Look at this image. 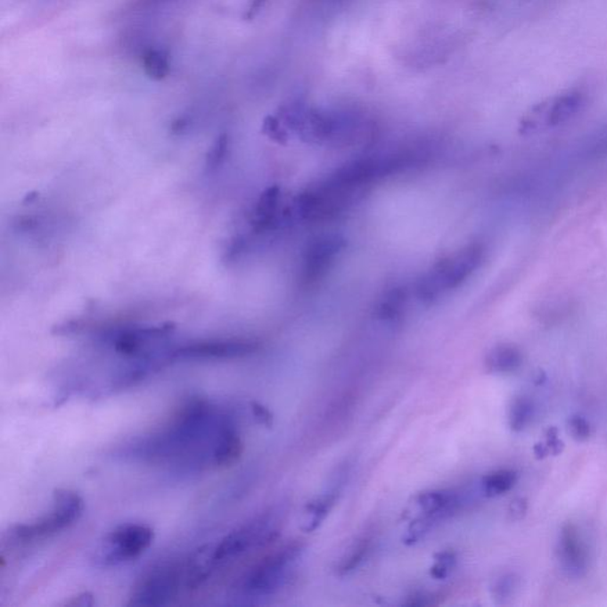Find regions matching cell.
<instances>
[{
    "label": "cell",
    "instance_id": "ffe728a7",
    "mask_svg": "<svg viewBox=\"0 0 607 607\" xmlns=\"http://www.w3.org/2000/svg\"><path fill=\"white\" fill-rule=\"evenodd\" d=\"M519 587V578L515 574H504L495 580L492 585V597L497 603H505L515 595Z\"/></svg>",
    "mask_w": 607,
    "mask_h": 607
},
{
    "label": "cell",
    "instance_id": "7402d4cb",
    "mask_svg": "<svg viewBox=\"0 0 607 607\" xmlns=\"http://www.w3.org/2000/svg\"><path fill=\"white\" fill-rule=\"evenodd\" d=\"M455 562H457V556H455L454 552L445 551L438 553L436 562L431 567V576L437 580L445 579L451 570H454Z\"/></svg>",
    "mask_w": 607,
    "mask_h": 607
},
{
    "label": "cell",
    "instance_id": "ac0fdd59",
    "mask_svg": "<svg viewBox=\"0 0 607 607\" xmlns=\"http://www.w3.org/2000/svg\"><path fill=\"white\" fill-rule=\"evenodd\" d=\"M369 552L370 540H368V538H364V540L358 541V544L351 549L349 554L340 562L337 572H339L340 576H346V574L354 572V570H357L361 563L365 562Z\"/></svg>",
    "mask_w": 607,
    "mask_h": 607
},
{
    "label": "cell",
    "instance_id": "d4e9b609",
    "mask_svg": "<svg viewBox=\"0 0 607 607\" xmlns=\"http://www.w3.org/2000/svg\"><path fill=\"white\" fill-rule=\"evenodd\" d=\"M528 512V502L526 498L517 497L510 502L508 508V517L510 521L517 522L523 520Z\"/></svg>",
    "mask_w": 607,
    "mask_h": 607
},
{
    "label": "cell",
    "instance_id": "2e32d148",
    "mask_svg": "<svg viewBox=\"0 0 607 607\" xmlns=\"http://www.w3.org/2000/svg\"><path fill=\"white\" fill-rule=\"evenodd\" d=\"M143 68L147 77L160 81L170 74V63L168 56L160 50H147L143 56Z\"/></svg>",
    "mask_w": 607,
    "mask_h": 607
},
{
    "label": "cell",
    "instance_id": "e0dca14e",
    "mask_svg": "<svg viewBox=\"0 0 607 607\" xmlns=\"http://www.w3.org/2000/svg\"><path fill=\"white\" fill-rule=\"evenodd\" d=\"M337 495L335 492H330L322 496L314 502H311L308 505V513L311 515L310 522H308V526L305 527L307 531H314L317 529L319 524L324 521L325 517L328 516L330 510H332L333 504H335Z\"/></svg>",
    "mask_w": 607,
    "mask_h": 607
},
{
    "label": "cell",
    "instance_id": "9a60e30c",
    "mask_svg": "<svg viewBox=\"0 0 607 607\" xmlns=\"http://www.w3.org/2000/svg\"><path fill=\"white\" fill-rule=\"evenodd\" d=\"M534 414L533 402L529 398L519 397L510 404L508 420L513 432H522L531 422Z\"/></svg>",
    "mask_w": 607,
    "mask_h": 607
},
{
    "label": "cell",
    "instance_id": "9c48e42d",
    "mask_svg": "<svg viewBox=\"0 0 607 607\" xmlns=\"http://www.w3.org/2000/svg\"><path fill=\"white\" fill-rule=\"evenodd\" d=\"M583 103L584 98L579 93H569V94L547 100V102L535 106L530 113L527 114L522 127L527 132L555 127V126L572 119L579 112Z\"/></svg>",
    "mask_w": 607,
    "mask_h": 607
},
{
    "label": "cell",
    "instance_id": "8fae6325",
    "mask_svg": "<svg viewBox=\"0 0 607 607\" xmlns=\"http://www.w3.org/2000/svg\"><path fill=\"white\" fill-rule=\"evenodd\" d=\"M559 560L570 577L580 578L587 572L588 553L579 530L574 524H566L559 538Z\"/></svg>",
    "mask_w": 607,
    "mask_h": 607
},
{
    "label": "cell",
    "instance_id": "3957f363",
    "mask_svg": "<svg viewBox=\"0 0 607 607\" xmlns=\"http://www.w3.org/2000/svg\"><path fill=\"white\" fill-rule=\"evenodd\" d=\"M300 542L283 545L255 563L240 579L236 592L243 599H258L275 594L285 585L289 570L303 553Z\"/></svg>",
    "mask_w": 607,
    "mask_h": 607
},
{
    "label": "cell",
    "instance_id": "4316f807",
    "mask_svg": "<svg viewBox=\"0 0 607 607\" xmlns=\"http://www.w3.org/2000/svg\"><path fill=\"white\" fill-rule=\"evenodd\" d=\"M94 605V595L89 594V592H82V594L78 595L77 597L71 598L70 602L66 603V606L71 607H89Z\"/></svg>",
    "mask_w": 607,
    "mask_h": 607
},
{
    "label": "cell",
    "instance_id": "4fadbf2b",
    "mask_svg": "<svg viewBox=\"0 0 607 607\" xmlns=\"http://www.w3.org/2000/svg\"><path fill=\"white\" fill-rule=\"evenodd\" d=\"M521 365H522L521 351L510 344H499L492 348L486 358V368L488 373H512L519 369Z\"/></svg>",
    "mask_w": 607,
    "mask_h": 607
},
{
    "label": "cell",
    "instance_id": "603a6c76",
    "mask_svg": "<svg viewBox=\"0 0 607 607\" xmlns=\"http://www.w3.org/2000/svg\"><path fill=\"white\" fill-rule=\"evenodd\" d=\"M569 430L574 440L585 441L591 436V426L587 420L580 415H573L569 420Z\"/></svg>",
    "mask_w": 607,
    "mask_h": 607
},
{
    "label": "cell",
    "instance_id": "8992f818",
    "mask_svg": "<svg viewBox=\"0 0 607 607\" xmlns=\"http://www.w3.org/2000/svg\"><path fill=\"white\" fill-rule=\"evenodd\" d=\"M185 585V562H164L154 566L136 581L128 605L163 606L168 604Z\"/></svg>",
    "mask_w": 607,
    "mask_h": 607
},
{
    "label": "cell",
    "instance_id": "484cf974",
    "mask_svg": "<svg viewBox=\"0 0 607 607\" xmlns=\"http://www.w3.org/2000/svg\"><path fill=\"white\" fill-rule=\"evenodd\" d=\"M250 411L253 413L255 420H257L260 425L266 427H271L273 425L272 413L269 412V409L266 408L264 405L258 404V402H251Z\"/></svg>",
    "mask_w": 607,
    "mask_h": 607
},
{
    "label": "cell",
    "instance_id": "44dd1931",
    "mask_svg": "<svg viewBox=\"0 0 607 607\" xmlns=\"http://www.w3.org/2000/svg\"><path fill=\"white\" fill-rule=\"evenodd\" d=\"M406 294L401 290H395L381 303L377 316L382 319H397L405 307Z\"/></svg>",
    "mask_w": 607,
    "mask_h": 607
},
{
    "label": "cell",
    "instance_id": "f1b7e54d",
    "mask_svg": "<svg viewBox=\"0 0 607 607\" xmlns=\"http://www.w3.org/2000/svg\"><path fill=\"white\" fill-rule=\"evenodd\" d=\"M534 455L537 459H545L547 458L548 455H551V452H549V448L544 441V443L535 444Z\"/></svg>",
    "mask_w": 607,
    "mask_h": 607
},
{
    "label": "cell",
    "instance_id": "d6986e66",
    "mask_svg": "<svg viewBox=\"0 0 607 607\" xmlns=\"http://www.w3.org/2000/svg\"><path fill=\"white\" fill-rule=\"evenodd\" d=\"M279 203V189L275 186V188H269L266 190L264 195L261 196L260 202H258L257 215L258 218V224L268 225L272 222L273 217L278 209Z\"/></svg>",
    "mask_w": 607,
    "mask_h": 607
},
{
    "label": "cell",
    "instance_id": "7c38bea8",
    "mask_svg": "<svg viewBox=\"0 0 607 607\" xmlns=\"http://www.w3.org/2000/svg\"><path fill=\"white\" fill-rule=\"evenodd\" d=\"M416 505L423 515L434 517L438 521L447 519L458 509L459 497L451 490H432L419 494L415 498Z\"/></svg>",
    "mask_w": 607,
    "mask_h": 607
},
{
    "label": "cell",
    "instance_id": "30bf717a",
    "mask_svg": "<svg viewBox=\"0 0 607 607\" xmlns=\"http://www.w3.org/2000/svg\"><path fill=\"white\" fill-rule=\"evenodd\" d=\"M346 242L339 235H324L317 238L308 246L303 258L301 278L305 283H312L322 279L332 267L336 258L343 250Z\"/></svg>",
    "mask_w": 607,
    "mask_h": 607
},
{
    "label": "cell",
    "instance_id": "7a4b0ae2",
    "mask_svg": "<svg viewBox=\"0 0 607 607\" xmlns=\"http://www.w3.org/2000/svg\"><path fill=\"white\" fill-rule=\"evenodd\" d=\"M52 512L30 523H21L7 531V540L14 545H28L45 540L73 526L85 509L81 496L70 488H57L53 495Z\"/></svg>",
    "mask_w": 607,
    "mask_h": 607
},
{
    "label": "cell",
    "instance_id": "83f0119b",
    "mask_svg": "<svg viewBox=\"0 0 607 607\" xmlns=\"http://www.w3.org/2000/svg\"><path fill=\"white\" fill-rule=\"evenodd\" d=\"M433 604L432 595L426 594H416L413 595L412 597L408 598V601L405 603L407 606H427Z\"/></svg>",
    "mask_w": 607,
    "mask_h": 607
},
{
    "label": "cell",
    "instance_id": "277c9868",
    "mask_svg": "<svg viewBox=\"0 0 607 607\" xmlns=\"http://www.w3.org/2000/svg\"><path fill=\"white\" fill-rule=\"evenodd\" d=\"M483 258V248L470 244L443 258L418 283L416 293L425 303H433L447 291L457 289L480 267Z\"/></svg>",
    "mask_w": 607,
    "mask_h": 607
},
{
    "label": "cell",
    "instance_id": "6da1fadb",
    "mask_svg": "<svg viewBox=\"0 0 607 607\" xmlns=\"http://www.w3.org/2000/svg\"><path fill=\"white\" fill-rule=\"evenodd\" d=\"M238 430L228 412L203 398L179 408L165 429L125 447V457L176 469H217L218 450Z\"/></svg>",
    "mask_w": 607,
    "mask_h": 607
},
{
    "label": "cell",
    "instance_id": "5b68a950",
    "mask_svg": "<svg viewBox=\"0 0 607 607\" xmlns=\"http://www.w3.org/2000/svg\"><path fill=\"white\" fill-rule=\"evenodd\" d=\"M276 519L272 513H262L236 528L222 537L217 544L210 545V558L215 569L246 554L251 549L271 544L278 537Z\"/></svg>",
    "mask_w": 607,
    "mask_h": 607
},
{
    "label": "cell",
    "instance_id": "cb8c5ba5",
    "mask_svg": "<svg viewBox=\"0 0 607 607\" xmlns=\"http://www.w3.org/2000/svg\"><path fill=\"white\" fill-rule=\"evenodd\" d=\"M545 445L549 448L552 455H559L562 454L565 450V444L559 438V431L556 427H549L547 432H545Z\"/></svg>",
    "mask_w": 607,
    "mask_h": 607
},
{
    "label": "cell",
    "instance_id": "f546056e",
    "mask_svg": "<svg viewBox=\"0 0 607 607\" xmlns=\"http://www.w3.org/2000/svg\"><path fill=\"white\" fill-rule=\"evenodd\" d=\"M264 2L265 0H251L250 11H248V12H250V17L254 16L255 12H257V11L260 9V6Z\"/></svg>",
    "mask_w": 607,
    "mask_h": 607
},
{
    "label": "cell",
    "instance_id": "ba28073f",
    "mask_svg": "<svg viewBox=\"0 0 607 607\" xmlns=\"http://www.w3.org/2000/svg\"><path fill=\"white\" fill-rule=\"evenodd\" d=\"M260 344L246 339L202 340L168 350V360H232L257 353Z\"/></svg>",
    "mask_w": 607,
    "mask_h": 607
},
{
    "label": "cell",
    "instance_id": "5bb4252c",
    "mask_svg": "<svg viewBox=\"0 0 607 607\" xmlns=\"http://www.w3.org/2000/svg\"><path fill=\"white\" fill-rule=\"evenodd\" d=\"M517 480L519 475L513 470H498L483 477L482 490L487 497H496L512 490Z\"/></svg>",
    "mask_w": 607,
    "mask_h": 607
},
{
    "label": "cell",
    "instance_id": "52a82bcc",
    "mask_svg": "<svg viewBox=\"0 0 607 607\" xmlns=\"http://www.w3.org/2000/svg\"><path fill=\"white\" fill-rule=\"evenodd\" d=\"M154 540L152 528L142 523H124L106 535L99 552L103 565L132 562L147 551Z\"/></svg>",
    "mask_w": 607,
    "mask_h": 607
}]
</instances>
